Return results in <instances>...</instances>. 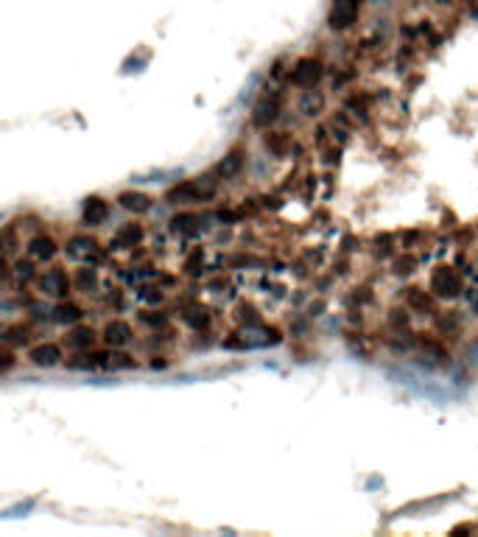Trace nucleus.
<instances>
[{
  "mask_svg": "<svg viewBox=\"0 0 478 537\" xmlns=\"http://www.w3.org/2000/svg\"><path fill=\"white\" fill-rule=\"evenodd\" d=\"M431 291L439 299H453L462 294V280L451 266H437L431 274Z\"/></svg>",
  "mask_w": 478,
  "mask_h": 537,
  "instance_id": "nucleus-1",
  "label": "nucleus"
},
{
  "mask_svg": "<svg viewBox=\"0 0 478 537\" xmlns=\"http://www.w3.org/2000/svg\"><path fill=\"white\" fill-rule=\"evenodd\" d=\"M39 291L45 297H53V299H64L67 291H70V277L62 271V268H50L48 274L39 277Z\"/></svg>",
  "mask_w": 478,
  "mask_h": 537,
  "instance_id": "nucleus-2",
  "label": "nucleus"
},
{
  "mask_svg": "<svg viewBox=\"0 0 478 537\" xmlns=\"http://www.w3.org/2000/svg\"><path fill=\"white\" fill-rule=\"evenodd\" d=\"M291 81H294L296 87H305V90L316 87V84L322 81V64H319L316 59H299L296 67H294V73H291Z\"/></svg>",
  "mask_w": 478,
  "mask_h": 537,
  "instance_id": "nucleus-3",
  "label": "nucleus"
},
{
  "mask_svg": "<svg viewBox=\"0 0 478 537\" xmlns=\"http://www.w3.org/2000/svg\"><path fill=\"white\" fill-rule=\"evenodd\" d=\"M216 193V182L207 179H196V182H185V185H177L174 191H168V202H182V199H205V196H213Z\"/></svg>",
  "mask_w": 478,
  "mask_h": 537,
  "instance_id": "nucleus-4",
  "label": "nucleus"
},
{
  "mask_svg": "<svg viewBox=\"0 0 478 537\" xmlns=\"http://www.w3.org/2000/svg\"><path fill=\"white\" fill-rule=\"evenodd\" d=\"M355 14H358V3H355V0H336L333 8H330L327 22H330V28L341 31V28H347V25L355 22Z\"/></svg>",
  "mask_w": 478,
  "mask_h": 537,
  "instance_id": "nucleus-5",
  "label": "nucleus"
},
{
  "mask_svg": "<svg viewBox=\"0 0 478 537\" xmlns=\"http://www.w3.org/2000/svg\"><path fill=\"white\" fill-rule=\"evenodd\" d=\"M277 112H280V98H277V95H263V98L254 104V109H252V123L263 129V126L274 123Z\"/></svg>",
  "mask_w": 478,
  "mask_h": 537,
  "instance_id": "nucleus-6",
  "label": "nucleus"
},
{
  "mask_svg": "<svg viewBox=\"0 0 478 537\" xmlns=\"http://www.w3.org/2000/svg\"><path fill=\"white\" fill-rule=\"evenodd\" d=\"M67 255L76 261H98V244L90 236H73L67 241Z\"/></svg>",
  "mask_w": 478,
  "mask_h": 537,
  "instance_id": "nucleus-7",
  "label": "nucleus"
},
{
  "mask_svg": "<svg viewBox=\"0 0 478 537\" xmlns=\"http://www.w3.org/2000/svg\"><path fill=\"white\" fill-rule=\"evenodd\" d=\"M28 358H31L34 367H56L62 361V350L56 344H36L28 353Z\"/></svg>",
  "mask_w": 478,
  "mask_h": 537,
  "instance_id": "nucleus-8",
  "label": "nucleus"
},
{
  "mask_svg": "<svg viewBox=\"0 0 478 537\" xmlns=\"http://www.w3.org/2000/svg\"><path fill=\"white\" fill-rule=\"evenodd\" d=\"M129 339H132V327L126 322H121V319H112L104 327V341L109 347H123V344H129Z\"/></svg>",
  "mask_w": 478,
  "mask_h": 537,
  "instance_id": "nucleus-9",
  "label": "nucleus"
},
{
  "mask_svg": "<svg viewBox=\"0 0 478 537\" xmlns=\"http://www.w3.org/2000/svg\"><path fill=\"white\" fill-rule=\"evenodd\" d=\"M107 216H109V205H107L104 199H98V196L87 199V205H84V222H87V224L98 227V224L107 222Z\"/></svg>",
  "mask_w": 478,
  "mask_h": 537,
  "instance_id": "nucleus-10",
  "label": "nucleus"
},
{
  "mask_svg": "<svg viewBox=\"0 0 478 537\" xmlns=\"http://www.w3.org/2000/svg\"><path fill=\"white\" fill-rule=\"evenodd\" d=\"M53 255H56V244H53L50 238H34V241L28 244V258H31V261L45 264V261H50Z\"/></svg>",
  "mask_w": 478,
  "mask_h": 537,
  "instance_id": "nucleus-11",
  "label": "nucleus"
},
{
  "mask_svg": "<svg viewBox=\"0 0 478 537\" xmlns=\"http://www.w3.org/2000/svg\"><path fill=\"white\" fill-rule=\"evenodd\" d=\"M126 210H132V213H149L151 210V199L146 196V193H137V191H126V193H121V199H118Z\"/></svg>",
  "mask_w": 478,
  "mask_h": 537,
  "instance_id": "nucleus-12",
  "label": "nucleus"
},
{
  "mask_svg": "<svg viewBox=\"0 0 478 537\" xmlns=\"http://www.w3.org/2000/svg\"><path fill=\"white\" fill-rule=\"evenodd\" d=\"M140 238H143L140 224H126V227L118 230V236H115V247H118V250H129V247H135Z\"/></svg>",
  "mask_w": 478,
  "mask_h": 537,
  "instance_id": "nucleus-13",
  "label": "nucleus"
},
{
  "mask_svg": "<svg viewBox=\"0 0 478 537\" xmlns=\"http://www.w3.org/2000/svg\"><path fill=\"white\" fill-rule=\"evenodd\" d=\"M53 313H56L53 319H56L59 325H76V322H81V316H84V313H81V308H78V305H73V302H59Z\"/></svg>",
  "mask_w": 478,
  "mask_h": 537,
  "instance_id": "nucleus-14",
  "label": "nucleus"
},
{
  "mask_svg": "<svg viewBox=\"0 0 478 537\" xmlns=\"http://www.w3.org/2000/svg\"><path fill=\"white\" fill-rule=\"evenodd\" d=\"M240 165H243V154H240V151H233V154H227V157L219 163V174H221V177H235L240 171Z\"/></svg>",
  "mask_w": 478,
  "mask_h": 537,
  "instance_id": "nucleus-15",
  "label": "nucleus"
},
{
  "mask_svg": "<svg viewBox=\"0 0 478 537\" xmlns=\"http://www.w3.org/2000/svg\"><path fill=\"white\" fill-rule=\"evenodd\" d=\"M93 341H95V333H93L90 327H76V330L67 336V344H70V347H93Z\"/></svg>",
  "mask_w": 478,
  "mask_h": 537,
  "instance_id": "nucleus-16",
  "label": "nucleus"
},
{
  "mask_svg": "<svg viewBox=\"0 0 478 537\" xmlns=\"http://www.w3.org/2000/svg\"><path fill=\"white\" fill-rule=\"evenodd\" d=\"M319 107H322V95H319V93H313V90H308V93L302 95V101H299V109H302L305 115H316V112H319Z\"/></svg>",
  "mask_w": 478,
  "mask_h": 537,
  "instance_id": "nucleus-17",
  "label": "nucleus"
},
{
  "mask_svg": "<svg viewBox=\"0 0 478 537\" xmlns=\"http://www.w3.org/2000/svg\"><path fill=\"white\" fill-rule=\"evenodd\" d=\"M409 302H411L414 311H431V308H434V299H431L425 291H420V288H411Z\"/></svg>",
  "mask_w": 478,
  "mask_h": 537,
  "instance_id": "nucleus-18",
  "label": "nucleus"
},
{
  "mask_svg": "<svg viewBox=\"0 0 478 537\" xmlns=\"http://www.w3.org/2000/svg\"><path fill=\"white\" fill-rule=\"evenodd\" d=\"M171 224H174V230H177V233H185V236H188V233H196L199 219H196V216H191V213H185V216H177Z\"/></svg>",
  "mask_w": 478,
  "mask_h": 537,
  "instance_id": "nucleus-19",
  "label": "nucleus"
},
{
  "mask_svg": "<svg viewBox=\"0 0 478 537\" xmlns=\"http://www.w3.org/2000/svg\"><path fill=\"white\" fill-rule=\"evenodd\" d=\"M17 274H20V277H25V280H31V277H34L31 264H20V266H17Z\"/></svg>",
  "mask_w": 478,
  "mask_h": 537,
  "instance_id": "nucleus-20",
  "label": "nucleus"
},
{
  "mask_svg": "<svg viewBox=\"0 0 478 537\" xmlns=\"http://www.w3.org/2000/svg\"><path fill=\"white\" fill-rule=\"evenodd\" d=\"M78 280H81V285H93V283H95V274H93V271H87V268H84V271H81V277H78Z\"/></svg>",
  "mask_w": 478,
  "mask_h": 537,
  "instance_id": "nucleus-21",
  "label": "nucleus"
},
{
  "mask_svg": "<svg viewBox=\"0 0 478 537\" xmlns=\"http://www.w3.org/2000/svg\"><path fill=\"white\" fill-rule=\"evenodd\" d=\"M473 311H476V313H478V294H476V297H473Z\"/></svg>",
  "mask_w": 478,
  "mask_h": 537,
  "instance_id": "nucleus-22",
  "label": "nucleus"
},
{
  "mask_svg": "<svg viewBox=\"0 0 478 537\" xmlns=\"http://www.w3.org/2000/svg\"><path fill=\"white\" fill-rule=\"evenodd\" d=\"M431 3H451V0H431Z\"/></svg>",
  "mask_w": 478,
  "mask_h": 537,
  "instance_id": "nucleus-23",
  "label": "nucleus"
}]
</instances>
